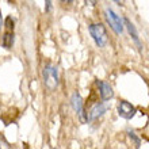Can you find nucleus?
Listing matches in <instances>:
<instances>
[{
  "label": "nucleus",
  "instance_id": "nucleus-12",
  "mask_svg": "<svg viewBox=\"0 0 149 149\" xmlns=\"http://www.w3.org/2000/svg\"><path fill=\"white\" fill-rule=\"evenodd\" d=\"M52 10V1L50 0H46V8H45V11L49 12Z\"/></svg>",
  "mask_w": 149,
  "mask_h": 149
},
{
  "label": "nucleus",
  "instance_id": "nucleus-15",
  "mask_svg": "<svg viewBox=\"0 0 149 149\" xmlns=\"http://www.w3.org/2000/svg\"><path fill=\"white\" fill-rule=\"evenodd\" d=\"M115 3H118L119 6H123V3H125V0H114Z\"/></svg>",
  "mask_w": 149,
  "mask_h": 149
},
{
  "label": "nucleus",
  "instance_id": "nucleus-6",
  "mask_svg": "<svg viewBox=\"0 0 149 149\" xmlns=\"http://www.w3.org/2000/svg\"><path fill=\"white\" fill-rule=\"evenodd\" d=\"M106 111H107L106 104H103V103H96V104H94V106L91 107L90 113H88V115H87V119H88V121H94V119H96V118L102 117Z\"/></svg>",
  "mask_w": 149,
  "mask_h": 149
},
{
  "label": "nucleus",
  "instance_id": "nucleus-8",
  "mask_svg": "<svg viewBox=\"0 0 149 149\" xmlns=\"http://www.w3.org/2000/svg\"><path fill=\"white\" fill-rule=\"evenodd\" d=\"M123 24H125L126 27H127V30H129V34L132 36V38L134 39V42L137 43L138 49L141 50V49H142V45H141V42H140V38H138L137 30H136V27L133 26V23H132V22H130L129 19H123Z\"/></svg>",
  "mask_w": 149,
  "mask_h": 149
},
{
  "label": "nucleus",
  "instance_id": "nucleus-9",
  "mask_svg": "<svg viewBox=\"0 0 149 149\" xmlns=\"http://www.w3.org/2000/svg\"><path fill=\"white\" fill-rule=\"evenodd\" d=\"M1 45H3L6 49H11L12 45H14V33L12 31L4 33L3 39H1Z\"/></svg>",
  "mask_w": 149,
  "mask_h": 149
},
{
  "label": "nucleus",
  "instance_id": "nucleus-13",
  "mask_svg": "<svg viewBox=\"0 0 149 149\" xmlns=\"http://www.w3.org/2000/svg\"><path fill=\"white\" fill-rule=\"evenodd\" d=\"M3 26H4V22H3V16H1V10H0V30H1Z\"/></svg>",
  "mask_w": 149,
  "mask_h": 149
},
{
  "label": "nucleus",
  "instance_id": "nucleus-7",
  "mask_svg": "<svg viewBox=\"0 0 149 149\" xmlns=\"http://www.w3.org/2000/svg\"><path fill=\"white\" fill-rule=\"evenodd\" d=\"M99 88H100V96H102L103 100H109V99L113 98V88L109 83H104V81H99Z\"/></svg>",
  "mask_w": 149,
  "mask_h": 149
},
{
  "label": "nucleus",
  "instance_id": "nucleus-1",
  "mask_svg": "<svg viewBox=\"0 0 149 149\" xmlns=\"http://www.w3.org/2000/svg\"><path fill=\"white\" fill-rule=\"evenodd\" d=\"M43 84L49 91H54L58 86V71L53 65H46L42 71Z\"/></svg>",
  "mask_w": 149,
  "mask_h": 149
},
{
  "label": "nucleus",
  "instance_id": "nucleus-4",
  "mask_svg": "<svg viewBox=\"0 0 149 149\" xmlns=\"http://www.w3.org/2000/svg\"><path fill=\"white\" fill-rule=\"evenodd\" d=\"M72 106H73L74 111L79 114V117H80V121L81 122H86L87 121V115L84 113V109H83V100H81V96L77 94V92H74L72 95Z\"/></svg>",
  "mask_w": 149,
  "mask_h": 149
},
{
  "label": "nucleus",
  "instance_id": "nucleus-3",
  "mask_svg": "<svg viewBox=\"0 0 149 149\" xmlns=\"http://www.w3.org/2000/svg\"><path fill=\"white\" fill-rule=\"evenodd\" d=\"M104 14H106V19H107V22H109V24L111 26V29H113L117 34H122V33H123V27H125V26H123V19H122L119 15H117L110 8H107Z\"/></svg>",
  "mask_w": 149,
  "mask_h": 149
},
{
  "label": "nucleus",
  "instance_id": "nucleus-14",
  "mask_svg": "<svg viewBox=\"0 0 149 149\" xmlns=\"http://www.w3.org/2000/svg\"><path fill=\"white\" fill-rule=\"evenodd\" d=\"M87 4H90V6H95L96 4V0H86Z\"/></svg>",
  "mask_w": 149,
  "mask_h": 149
},
{
  "label": "nucleus",
  "instance_id": "nucleus-5",
  "mask_svg": "<svg viewBox=\"0 0 149 149\" xmlns=\"http://www.w3.org/2000/svg\"><path fill=\"white\" fill-rule=\"evenodd\" d=\"M118 114H119L122 118H125V119H130V118L134 117L136 109H134V106H132L129 102L122 100V102L118 104Z\"/></svg>",
  "mask_w": 149,
  "mask_h": 149
},
{
  "label": "nucleus",
  "instance_id": "nucleus-2",
  "mask_svg": "<svg viewBox=\"0 0 149 149\" xmlns=\"http://www.w3.org/2000/svg\"><path fill=\"white\" fill-rule=\"evenodd\" d=\"M88 30H90V34L92 37V39H94L95 43L99 47H103L107 43V33L103 24H100V23L91 24L90 27H88Z\"/></svg>",
  "mask_w": 149,
  "mask_h": 149
},
{
  "label": "nucleus",
  "instance_id": "nucleus-11",
  "mask_svg": "<svg viewBox=\"0 0 149 149\" xmlns=\"http://www.w3.org/2000/svg\"><path fill=\"white\" fill-rule=\"evenodd\" d=\"M129 137H130V140H133V141L136 142V146H140V140L136 137V134L130 132V133H129Z\"/></svg>",
  "mask_w": 149,
  "mask_h": 149
},
{
  "label": "nucleus",
  "instance_id": "nucleus-10",
  "mask_svg": "<svg viewBox=\"0 0 149 149\" xmlns=\"http://www.w3.org/2000/svg\"><path fill=\"white\" fill-rule=\"evenodd\" d=\"M4 26L8 29V31H12V30H14V19H12L11 16H8L7 19H6V22H4Z\"/></svg>",
  "mask_w": 149,
  "mask_h": 149
},
{
  "label": "nucleus",
  "instance_id": "nucleus-16",
  "mask_svg": "<svg viewBox=\"0 0 149 149\" xmlns=\"http://www.w3.org/2000/svg\"><path fill=\"white\" fill-rule=\"evenodd\" d=\"M63 3H67V4H69V3H73V0H61Z\"/></svg>",
  "mask_w": 149,
  "mask_h": 149
}]
</instances>
